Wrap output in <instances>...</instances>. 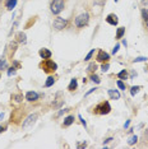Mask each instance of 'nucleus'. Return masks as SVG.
Here are the masks:
<instances>
[{
  "label": "nucleus",
  "mask_w": 148,
  "mask_h": 149,
  "mask_svg": "<svg viewBox=\"0 0 148 149\" xmlns=\"http://www.w3.org/2000/svg\"><path fill=\"white\" fill-rule=\"evenodd\" d=\"M111 140H114V139H112V138H109V139H106V140L104 141V143H105V144H107V143H110Z\"/></svg>",
  "instance_id": "35"
},
{
  "label": "nucleus",
  "mask_w": 148,
  "mask_h": 149,
  "mask_svg": "<svg viewBox=\"0 0 148 149\" xmlns=\"http://www.w3.org/2000/svg\"><path fill=\"white\" fill-rule=\"evenodd\" d=\"M89 23V14L88 13H82V14H79L78 17L75 18V21H74V24H75V27L78 28H84L87 27Z\"/></svg>",
  "instance_id": "4"
},
{
  "label": "nucleus",
  "mask_w": 148,
  "mask_h": 149,
  "mask_svg": "<svg viewBox=\"0 0 148 149\" xmlns=\"http://www.w3.org/2000/svg\"><path fill=\"white\" fill-rule=\"evenodd\" d=\"M18 0H9L8 3H6V8H8V10H12L13 8L15 6V4H17Z\"/></svg>",
  "instance_id": "17"
},
{
  "label": "nucleus",
  "mask_w": 148,
  "mask_h": 149,
  "mask_svg": "<svg viewBox=\"0 0 148 149\" xmlns=\"http://www.w3.org/2000/svg\"><path fill=\"white\" fill-rule=\"evenodd\" d=\"M129 125H130V120H128V121H127V122H125L124 128H125V129H127V128H128V126H129Z\"/></svg>",
  "instance_id": "36"
},
{
  "label": "nucleus",
  "mask_w": 148,
  "mask_h": 149,
  "mask_svg": "<svg viewBox=\"0 0 148 149\" xmlns=\"http://www.w3.org/2000/svg\"><path fill=\"white\" fill-rule=\"evenodd\" d=\"M96 69H97V65H96L95 63H91L88 65V68H87V72H88V73H93V72H96Z\"/></svg>",
  "instance_id": "20"
},
{
  "label": "nucleus",
  "mask_w": 148,
  "mask_h": 149,
  "mask_svg": "<svg viewBox=\"0 0 148 149\" xmlns=\"http://www.w3.org/2000/svg\"><path fill=\"white\" fill-rule=\"evenodd\" d=\"M119 48H120V45H119V43H118V45H116V46H115L114 48H112V54H114V55H115V54H116V52H118V51H119Z\"/></svg>",
  "instance_id": "31"
},
{
  "label": "nucleus",
  "mask_w": 148,
  "mask_h": 149,
  "mask_svg": "<svg viewBox=\"0 0 148 149\" xmlns=\"http://www.w3.org/2000/svg\"><path fill=\"white\" fill-rule=\"evenodd\" d=\"M4 130H5V126H0V134H1Z\"/></svg>",
  "instance_id": "41"
},
{
  "label": "nucleus",
  "mask_w": 148,
  "mask_h": 149,
  "mask_svg": "<svg viewBox=\"0 0 148 149\" xmlns=\"http://www.w3.org/2000/svg\"><path fill=\"white\" fill-rule=\"evenodd\" d=\"M13 74H15V68L13 66V68H9V70H8V75L10 77V75H13Z\"/></svg>",
  "instance_id": "30"
},
{
  "label": "nucleus",
  "mask_w": 148,
  "mask_h": 149,
  "mask_svg": "<svg viewBox=\"0 0 148 149\" xmlns=\"http://www.w3.org/2000/svg\"><path fill=\"white\" fill-rule=\"evenodd\" d=\"M12 99H14V101H17V102H22L23 101V96L22 95H14V96H12Z\"/></svg>",
  "instance_id": "23"
},
{
  "label": "nucleus",
  "mask_w": 148,
  "mask_h": 149,
  "mask_svg": "<svg viewBox=\"0 0 148 149\" xmlns=\"http://www.w3.org/2000/svg\"><path fill=\"white\" fill-rule=\"evenodd\" d=\"M107 93H109V96H110L111 99H119L120 98V92H119L118 89H109Z\"/></svg>",
  "instance_id": "11"
},
{
  "label": "nucleus",
  "mask_w": 148,
  "mask_h": 149,
  "mask_svg": "<svg viewBox=\"0 0 148 149\" xmlns=\"http://www.w3.org/2000/svg\"><path fill=\"white\" fill-rule=\"evenodd\" d=\"M93 54H95V48H92V50L91 51H89V52L88 54H87V56H86V61H89V60H91L92 59V56H93Z\"/></svg>",
  "instance_id": "25"
},
{
  "label": "nucleus",
  "mask_w": 148,
  "mask_h": 149,
  "mask_svg": "<svg viewBox=\"0 0 148 149\" xmlns=\"http://www.w3.org/2000/svg\"><path fill=\"white\" fill-rule=\"evenodd\" d=\"M118 78H120V79H128V78H129L128 72H127V70H121V72L118 74Z\"/></svg>",
  "instance_id": "19"
},
{
  "label": "nucleus",
  "mask_w": 148,
  "mask_h": 149,
  "mask_svg": "<svg viewBox=\"0 0 148 149\" xmlns=\"http://www.w3.org/2000/svg\"><path fill=\"white\" fill-rule=\"evenodd\" d=\"M77 87H78V82H77L75 78H73V79L70 80V83H69L68 89L70 90V92H73V90H75V89H77Z\"/></svg>",
  "instance_id": "14"
},
{
  "label": "nucleus",
  "mask_w": 148,
  "mask_h": 149,
  "mask_svg": "<svg viewBox=\"0 0 148 149\" xmlns=\"http://www.w3.org/2000/svg\"><path fill=\"white\" fill-rule=\"evenodd\" d=\"M106 22H107L109 24H111V26H116V24L119 23L118 15L114 14V13H111V14H109L107 17H106Z\"/></svg>",
  "instance_id": "8"
},
{
  "label": "nucleus",
  "mask_w": 148,
  "mask_h": 149,
  "mask_svg": "<svg viewBox=\"0 0 148 149\" xmlns=\"http://www.w3.org/2000/svg\"><path fill=\"white\" fill-rule=\"evenodd\" d=\"M66 19H64L62 17H56L55 19H54V23H53V27L55 31H63L64 28L66 27Z\"/></svg>",
  "instance_id": "5"
},
{
  "label": "nucleus",
  "mask_w": 148,
  "mask_h": 149,
  "mask_svg": "<svg viewBox=\"0 0 148 149\" xmlns=\"http://www.w3.org/2000/svg\"><path fill=\"white\" fill-rule=\"evenodd\" d=\"M54 83H55V78H54V77H49V78H47V80H46V83H45V87H51Z\"/></svg>",
  "instance_id": "21"
},
{
  "label": "nucleus",
  "mask_w": 148,
  "mask_h": 149,
  "mask_svg": "<svg viewBox=\"0 0 148 149\" xmlns=\"http://www.w3.org/2000/svg\"><path fill=\"white\" fill-rule=\"evenodd\" d=\"M142 18H143V21H147L148 19V9L147 8L142 9Z\"/></svg>",
  "instance_id": "24"
},
{
  "label": "nucleus",
  "mask_w": 148,
  "mask_h": 149,
  "mask_svg": "<svg viewBox=\"0 0 148 149\" xmlns=\"http://www.w3.org/2000/svg\"><path fill=\"white\" fill-rule=\"evenodd\" d=\"M142 4L146 5V6H148V0H142Z\"/></svg>",
  "instance_id": "39"
},
{
  "label": "nucleus",
  "mask_w": 148,
  "mask_h": 149,
  "mask_svg": "<svg viewBox=\"0 0 148 149\" xmlns=\"http://www.w3.org/2000/svg\"><path fill=\"white\" fill-rule=\"evenodd\" d=\"M40 68H41V69H42L46 74H53V73L56 72L57 64L54 63V61L50 60V59H44V60L40 63Z\"/></svg>",
  "instance_id": "1"
},
{
  "label": "nucleus",
  "mask_w": 148,
  "mask_h": 149,
  "mask_svg": "<svg viewBox=\"0 0 148 149\" xmlns=\"http://www.w3.org/2000/svg\"><path fill=\"white\" fill-rule=\"evenodd\" d=\"M96 60L98 61V63H109V60H110V55L107 52H105L104 50H98L97 51V55H96Z\"/></svg>",
  "instance_id": "7"
},
{
  "label": "nucleus",
  "mask_w": 148,
  "mask_h": 149,
  "mask_svg": "<svg viewBox=\"0 0 148 149\" xmlns=\"http://www.w3.org/2000/svg\"><path fill=\"white\" fill-rule=\"evenodd\" d=\"M13 65H14L15 68H19V66H21V64L17 63V61H14V63H13Z\"/></svg>",
  "instance_id": "37"
},
{
  "label": "nucleus",
  "mask_w": 148,
  "mask_h": 149,
  "mask_svg": "<svg viewBox=\"0 0 148 149\" xmlns=\"http://www.w3.org/2000/svg\"><path fill=\"white\" fill-rule=\"evenodd\" d=\"M38 55L41 56V59H50L53 54H51V51L49 48H41V50L38 51Z\"/></svg>",
  "instance_id": "10"
},
{
  "label": "nucleus",
  "mask_w": 148,
  "mask_h": 149,
  "mask_svg": "<svg viewBox=\"0 0 148 149\" xmlns=\"http://www.w3.org/2000/svg\"><path fill=\"white\" fill-rule=\"evenodd\" d=\"M115 1H119V0H115Z\"/></svg>",
  "instance_id": "43"
},
{
  "label": "nucleus",
  "mask_w": 148,
  "mask_h": 149,
  "mask_svg": "<svg viewBox=\"0 0 148 149\" xmlns=\"http://www.w3.org/2000/svg\"><path fill=\"white\" fill-rule=\"evenodd\" d=\"M116 84H118V87H119V88H120V89H123V90H125V83L123 82V80H118V82H116Z\"/></svg>",
  "instance_id": "27"
},
{
  "label": "nucleus",
  "mask_w": 148,
  "mask_h": 149,
  "mask_svg": "<svg viewBox=\"0 0 148 149\" xmlns=\"http://www.w3.org/2000/svg\"><path fill=\"white\" fill-rule=\"evenodd\" d=\"M38 93H36V92H27L26 93V99H27V101H30V102H33V101H37L38 99Z\"/></svg>",
  "instance_id": "9"
},
{
  "label": "nucleus",
  "mask_w": 148,
  "mask_h": 149,
  "mask_svg": "<svg viewBox=\"0 0 148 149\" xmlns=\"http://www.w3.org/2000/svg\"><path fill=\"white\" fill-rule=\"evenodd\" d=\"M124 34H125V28L124 27H119L118 31H116V36H115V38H116V40H120V38H123Z\"/></svg>",
  "instance_id": "15"
},
{
  "label": "nucleus",
  "mask_w": 148,
  "mask_h": 149,
  "mask_svg": "<svg viewBox=\"0 0 148 149\" xmlns=\"http://www.w3.org/2000/svg\"><path fill=\"white\" fill-rule=\"evenodd\" d=\"M95 90H96V88H92V89H89V90H88V92H87V93H86V96L91 95V93H92V92H95Z\"/></svg>",
  "instance_id": "33"
},
{
  "label": "nucleus",
  "mask_w": 148,
  "mask_h": 149,
  "mask_svg": "<svg viewBox=\"0 0 148 149\" xmlns=\"http://www.w3.org/2000/svg\"><path fill=\"white\" fill-rule=\"evenodd\" d=\"M3 69H8V63L4 57H0V70Z\"/></svg>",
  "instance_id": "18"
},
{
  "label": "nucleus",
  "mask_w": 148,
  "mask_h": 149,
  "mask_svg": "<svg viewBox=\"0 0 148 149\" xmlns=\"http://www.w3.org/2000/svg\"><path fill=\"white\" fill-rule=\"evenodd\" d=\"M15 38H17V42H19V43H26L27 42V37H26V33H23V32H18Z\"/></svg>",
  "instance_id": "12"
},
{
  "label": "nucleus",
  "mask_w": 148,
  "mask_h": 149,
  "mask_svg": "<svg viewBox=\"0 0 148 149\" xmlns=\"http://www.w3.org/2000/svg\"><path fill=\"white\" fill-rule=\"evenodd\" d=\"M109 68H110L109 63H104V64H102V66H101V70L105 73V72H107V70H109Z\"/></svg>",
  "instance_id": "28"
},
{
  "label": "nucleus",
  "mask_w": 148,
  "mask_h": 149,
  "mask_svg": "<svg viewBox=\"0 0 148 149\" xmlns=\"http://www.w3.org/2000/svg\"><path fill=\"white\" fill-rule=\"evenodd\" d=\"M111 111V106L107 101H102L100 102L95 108H93V112L97 113V115H107Z\"/></svg>",
  "instance_id": "3"
},
{
  "label": "nucleus",
  "mask_w": 148,
  "mask_h": 149,
  "mask_svg": "<svg viewBox=\"0 0 148 149\" xmlns=\"http://www.w3.org/2000/svg\"><path fill=\"white\" fill-rule=\"evenodd\" d=\"M78 147H79V148H83V147H87V143H86V141H84V143H83V144H78Z\"/></svg>",
  "instance_id": "38"
},
{
  "label": "nucleus",
  "mask_w": 148,
  "mask_h": 149,
  "mask_svg": "<svg viewBox=\"0 0 148 149\" xmlns=\"http://www.w3.org/2000/svg\"><path fill=\"white\" fill-rule=\"evenodd\" d=\"M140 61H147V57H144V56H139V57H137V59H134L133 63H140Z\"/></svg>",
  "instance_id": "29"
},
{
  "label": "nucleus",
  "mask_w": 148,
  "mask_h": 149,
  "mask_svg": "<svg viewBox=\"0 0 148 149\" xmlns=\"http://www.w3.org/2000/svg\"><path fill=\"white\" fill-rule=\"evenodd\" d=\"M140 88H142V87L140 86H134V87H131V89H130V95L131 96H136V95H138V93H139V90H140Z\"/></svg>",
  "instance_id": "16"
},
{
  "label": "nucleus",
  "mask_w": 148,
  "mask_h": 149,
  "mask_svg": "<svg viewBox=\"0 0 148 149\" xmlns=\"http://www.w3.org/2000/svg\"><path fill=\"white\" fill-rule=\"evenodd\" d=\"M144 139H146V140L148 141V129L146 130V132H144Z\"/></svg>",
  "instance_id": "34"
},
{
  "label": "nucleus",
  "mask_w": 148,
  "mask_h": 149,
  "mask_svg": "<svg viewBox=\"0 0 148 149\" xmlns=\"http://www.w3.org/2000/svg\"><path fill=\"white\" fill-rule=\"evenodd\" d=\"M38 117V115L37 113H31L30 116H27V119L23 121V124H22V126H23V129H28L30 126H32L36 122V120Z\"/></svg>",
  "instance_id": "6"
},
{
  "label": "nucleus",
  "mask_w": 148,
  "mask_h": 149,
  "mask_svg": "<svg viewBox=\"0 0 148 149\" xmlns=\"http://www.w3.org/2000/svg\"><path fill=\"white\" fill-rule=\"evenodd\" d=\"M91 80H92V82H95L96 84H98L100 82H101V79H100L96 74H92V75H91Z\"/></svg>",
  "instance_id": "26"
},
{
  "label": "nucleus",
  "mask_w": 148,
  "mask_h": 149,
  "mask_svg": "<svg viewBox=\"0 0 148 149\" xmlns=\"http://www.w3.org/2000/svg\"><path fill=\"white\" fill-rule=\"evenodd\" d=\"M137 141H138V137H137V135H133V137L128 140V144H129V145H134Z\"/></svg>",
  "instance_id": "22"
},
{
  "label": "nucleus",
  "mask_w": 148,
  "mask_h": 149,
  "mask_svg": "<svg viewBox=\"0 0 148 149\" xmlns=\"http://www.w3.org/2000/svg\"><path fill=\"white\" fill-rule=\"evenodd\" d=\"M66 111H68V110H62V111H60L59 113H57V116H60V115H63V113H64V112H66Z\"/></svg>",
  "instance_id": "40"
},
{
  "label": "nucleus",
  "mask_w": 148,
  "mask_h": 149,
  "mask_svg": "<svg viewBox=\"0 0 148 149\" xmlns=\"http://www.w3.org/2000/svg\"><path fill=\"white\" fill-rule=\"evenodd\" d=\"M79 120H80V122H82V125L84 126V128H87V122L84 121V120H83V117H82V116H80V115H79Z\"/></svg>",
  "instance_id": "32"
},
{
  "label": "nucleus",
  "mask_w": 148,
  "mask_h": 149,
  "mask_svg": "<svg viewBox=\"0 0 148 149\" xmlns=\"http://www.w3.org/2000/svg\"><path fill=\"white\" fill-rule=\"evenodd\" d=\"M144 23H146V27H147V30H148V19H147V21H144Z\"/></svg>",
  "instance_id": "42"
},
{
  "label": "nucleus",
  "mask_w": 148,
  "mask_h": 149,
  "mask_svg": "<svg viewBox=\"0 0 148 149\" xmlns=\"http://www.w3.org/2000/svg\"><path fill=\"white\" fill-rule=\"evenodd\" d=\"M65 8V0H53L50 3V10L53 14H60Z\"/></svg>",
  "instance_id": "2"
},
{
  "label": "nucleus",
  "mask_w": 148,
  "mask_h": 149,
  "mask_svg": "<svg viewBox=\"0 0 148 149\" xmlns=\"http://www.w3.org/2000/svg\"><path fill=\"white\" fill-rule=\"evenodd\" d=\"M74 116H66L65 119H64V122H63V126L64 128H68V126H70L74 122Z\"/></svg>",
  "instance_id": "13"
}]
</instances>
